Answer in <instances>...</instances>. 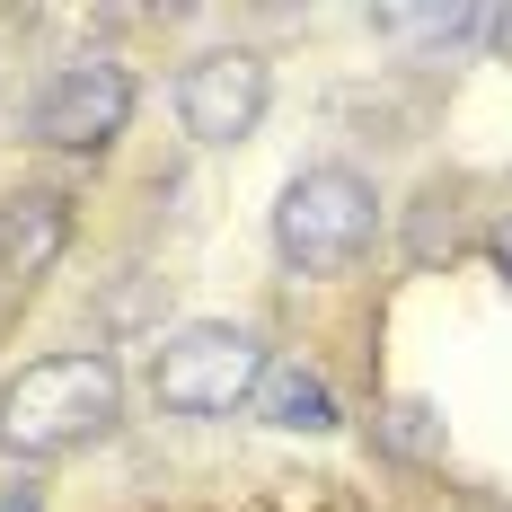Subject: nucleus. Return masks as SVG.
Segmentation results:
<instances>
[{"instance_id": "f257e3e1", "label": "nucleus", "mask_w": 512, "mask_h": 512, "mask_svg": "<svg viewBox=\"0 0 512 512\" xmlns=\"http://www.w3.org/2000/svg\"><path fill=\"white\" fill-rule=\"evenodd\" d=\"M124 424V371L106 354H45L0 380V451L9 460H71Z\"/></svg>"}, {"instance_id": "f03ea898", "label": "nucleus", "mask_w": 512, "mask_h": 512, "mask_svg": "<svg viewBox=\"0 0 512 512\" xmlns=\"http://www.w3.org/2000/svg\"><path fill=\"white\" fill-rule=\"evenodd\" d=\"M380 248V186L362 168H301L283 195H274V256L309 274V283H336L354 274L362 256Z\"/></svg>"}, {"instance_id": "7ed1b4c3", "label": "nucleus", "mask_w": 512, "mask_h": 512, "mask_svg": "<svg viewBox=\"0 0 512 512\" xmlns=\"http://www.w3.org/2000/svg\"><path fill=\"white\" fill-rule=\"evenodd\" d=\"M265 362H274V354L256 345L248 327L195 318V327H177V336L151 354V398L168 415H239V407H256Z\"/></svg>"}, {"instance_id": "20e7f679", "label": "nucleus", "mask_w": 512, "mask_h": 512, "mask_svg": "<svg viewBox=\"0 0 512 512\" xmlns=\"http://www.w3.org/2000/svg\"><path fill=\"white\" fill-rule=\"evenodd\" d=\"M124 124H133V71L106 62V53L53 62L45 89L27 98V133H36L45 151H71V159H98Z\"/></svg>"}, {"instance_id": "39448f33", "label": "nucleus", "mask_w": 512, "mask_h": 512, "mask_svg": "<svg viewBox=\"0 0 512 512\" xmlns=\"http://www.w3.org/2000/svg\"><path fill=\"white\" fill-rule=\"evenodd\" d=\"M265 98H274V71H265V53H248V45H204L177 71V124H186L204 151L248 142L256 124H265Z\"/></svg>"}, {"instance_id": "423d86ee", "label": "nucleus", "mask_w": 512, "mask_h": 512, "mask_svg": "<svg viewBox=\"0 0 512 512\" xmlns=\"http://www.w3.org/2000/svg\"><path fill=\"white\" fill-rule=\"evenodd\" d=\"M62 248H71V204H62V195H36V186L0 195V274H9V283L53 274Z\"/></svg>"}, {"instance_id": "0eeeda50", "label": "nucleus", "mask_w": 512, "mask_h": 512, "mask_svg": "<svg viewBox=\"0 0 512 512\" xmlns=\"http://www.w3.org/2000/svg\"><path fill=\"white\" fill-rule=\"evenodd\" d=\"M256 415H265L274 433H336V398H327V380H318L309 362H265Z\"/></svg>"}, {"instance_id": "6e6552de", "label": "nucleus", "mask_w": 512, "mask_h": 512, "mask_svg": "<svg viewBox=\"0 0 512 512\" xmlns=\"http://www.w3.org/2000/svg\"><path fill=\"white\" fill-rule=\"evenodd\" d=\"M495 274H504V292H512V221H495Z\"/></svg>"}, {"instance_id": "1a4fd4ad", "label": "nucleus", "mask_w": 512, "mask_h": 512, "mask_svg": "<svg viewBox=\"0 0 512 512\" xmlns=\"http://www.w3.org/2000/svg\"><path fill=\"white\" fill-rule=\"evenodd\" d=\"M0 512H36V495L27 486H0Z\"/></svg>"}]
</instances>
